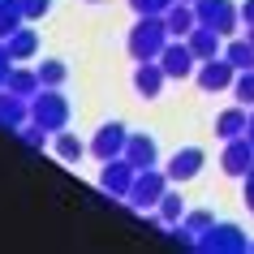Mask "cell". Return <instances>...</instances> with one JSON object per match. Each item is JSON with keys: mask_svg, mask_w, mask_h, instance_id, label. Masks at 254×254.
<instances>
[{"mask_svg": "<svg viewBox=\"0 0 254 254\" xmlns=\"http://www.w3.org/2000/svg\"><path fill=\"white\" fill-rule=\"evenodd\" d=\"M168 39H173V35H168V22H164V13H142L134 22V26H129V56H134V61H160V52L164 48H168Z\"/></svg>", "mask_w": 254, "mask_h": 254, "instance_id": "cell-1", "label": "cell"}, {"mask_svg": "<svg viewBox=\"0 0 254 254\" xmlns=\"http://www.w3.org/2000/svg\"><path fill=\"white\" fill-rule=\"evenodd\" d=\"M30 121L43 125L48 134L69 129V99L61 95V86H43L39 95H30Z\"/></svg>", "mask_w": 254, "mask_h": 254, "instance_id": "cell-2", "label": "cell"}, {"mask_svg": "<svg viewBox=\"0 0 254 254\" xmlns=\"http://www.w3.org/2000/svg\"><path fill=\"white\" fill-rule=\"evenodd\" d=\"M168 186H173V177L164 173L160 164H155V168H142V173L134 177V190H129V207H134V211H151V207H160V198L164 194H168Z\"/></svg>", "mask_w": 254, "mask_h": 254, "instance_id": "cell-3", "label": "cell"}, {"mask_svg": "<svg viewBox=\"0 0 254 254\" xmlns=\"http://www.w3.org/2000/svg\"><path fill=\"white\" fill-rule=\"evenodd\" d=\"M198 250L202 254H246L250 237L237 224H211L207 233H198Z\"/></svg>", "mask_w": 254, "mask_h": 254, "instance_id": "cell-4", "label": "cell"}, {"mask_svg": "<svg viewBox=\"0 0 254 254\" xmlns=\"http://www.w3.org/2000/svg\"><path fill=\"white\" fill-rule=\"evenodd\" d=\"M194 13L202 26H215L224 39L241 26V4H233V0H194Z\"/></svg>", "mask_w": 254, "mask_h": 254, "instance_id": "cell-5", "label": "cell"}, {"mask_svg": "<svg viewBox=\"0 0 254 254\" xmlns=\"http://www.w3.org/2000/svg\"><path fill=\"white\" fill-rule=\"evenodd\" d=\"M134 177H138V168L125 160V155H117V160H104V173H99V190L125 202V198H129V190H134Z\"/></svg>", "mask_w": 254, "mask_h": 254, "instance_id": "cell-6", "label": "cell"}, {"mask_svg": "<svg viewBox=\"0 0 254 254\" xmlns=\"http://www.w3.org/2000/svg\"><path fill=\"white\" fill-rule=\"evenodd\" d=\"M194 78H198V86H202L207 95H215V91H233L237 69H233V61H228V56H211V61H198Z\"/></svg>", "mask_w": 254, "mask_h": 254, "instance_id": "cell-7", "label": "cell"}, {"mask_svg": "<svg viewBox=\"0 0 254 254\" xmlns=\"http://www.w3.org/2000/svg\"><path fill=\"white\" fill-rule=\"evenodd\" d=\"M125 142H129V129L121 125V121H108V125H99L91 138V155L99 164L104 160H117V155H125Z\"/></svg>", "mask_w": 254, "mask_h": 254, "instance_id": "cell-8", "label": "cell"}, {"mask_svg": "<svg viewBox=\"0 0 254 254\" xmlns=\"http://www.w3.org/2000/svg\"><path fill=\"white\" fill-rule=\"evenodd\" d=\"M160 65H164V73H168V78L186 82L190 73L198 69V56H194V48H190L186 39H168V48L160 52Z\"/></svg>", "mask_w": 254, "mask_h": 254, "instance_id": "cell-9", "label": "cell"}, {"mask_svg": "<svg viewBox=\"0 0 254 254\" xmlns=\"http://www.w3.org/2000/svg\"><path fill=\"white\" fill-rule=\"evenodd\" d=\"M202 164H207V151L202 147H181V151H173V160H168L164 173L173 177V186H186V181H194L202 173Z\"/></svg>", "mask_w": 254, "mask_h": 254, "instance_id": "cell-10", "label": "cell"}, {"mask_svg": "<svg viewBox=\"0 0 254 254\" xmlns=\"http://www.w3.org/2000/svg\"><path fill=\"white\" fill-rule=\"evenodd\" d=\"M220 168H224L228 177H246L254 168V142L246 134H241V138H228V142H224V155H220Z\"/></svg>", "mask_w": 254, "mask_h": 254, "instance_id": "cell-11", "label": "cell"}, {"mask_svg": "<svg viewBox=\"0 0 254 254\" xmlns=\"http://www.w3.org/2000/svg\"><path fill=\"white\" fill-rule=\"evenodd\" d=\"M186 43L190 48H194V56H198V61H211V56H224V35H220V30L215 26H194L186 35Z\"/></svg>", "mask_w": 254, "mask_h": 254, "instance_id": "cell-12", "label": "cell"}, {"mask_svg": "<svg viewBox=\"0 0 254 254\" xmlns=\"http://www.w3.org/2000/svg\"><path fill=\"white\" fill-rule=\"evenodd\" d=\"M26 121H30V99H22V95H13L9 86H4V91H0V125L17 134Z\"/></svg>", "mask_w": 254, "mask_h": 254, "instance_id": "cell-13", "label": "cell"}, {"mask_svg": "<svg viewBox=\"0 0 254 254\" xmlns=\"http://www.w3.org/2000/svg\"><path fill=\"white\" fill-rule=\"evenodd\" d=\"M125 160L134 164L138 173H142V168H155V164H160L155 138H151V134H129V142H125Z\"/></svg>", "mask_w": 254, "mask_h": 254, "instance_id": "cell-14", "label": "cell"}, {"mask_svg": "<svg viewBox=\"0 0 254 254\" xmlns=\"http://www.w3.org/2000/svg\"><path fill=\"white\" fill-rule=\"evenodd\" d=\"M164 82H168V73H164L160 61H138L134 86H138V95H142V99H155V95L164 91Z\"/></svg>", "mask_w": 254, "mask_h": 254, "instance_id": "cell-15", "label": "cell"}, {"mask_svg": "<svg viewBox=\"0 0 254 254\" xmlns=\"http://www.w3.org/2000/svg\"><path fill=\"white\" fill-rule=\"evenodd\" d=\"M164 22H168V35H173V39H186L190 30L198 26V13H194V4H190V0H173V4H168V13H164Z\"/></svg>", "mask_w": 254, "mask_h": 254, "instance_id": "cell-16", "label": "cell"}, {"mask_svg": "<svg viewBox=\"0 0 254 254\" xmlns=\"http://www.w3.org/2000/svg\"><path fill=\"white\" fill-rule=\"evenodd\" d=\"M246 129H250V108L246 104H233V108H224V112L215 117V134L224 138V142L228 138H241Z\"/></svg>", "mask_w": 254, "mask_h": 254, "instance_id": "cell-17", "label": "cell"}, {"mask_svg": "<svg viewBox=\"0 0 254 254\" xmlns=\"http://www.w3.org/2000/svg\"><path fill=\"white\" fill-rule=\"evenodd\" d=\"M91 151V142H82L78 134H69V129H61V134H52V155L65 164H78L82 155Z\"/></svg>", "mask_w": 254, "mask_h": 254, "instance_id": "cell-18", "label": "cell"}, {"mask_svg": "<svg viewBox=\"0 0 254 254\" xmlns=\"http://www.w3.org/2000/svg\"><path fill=\"white\" fill-rule=\"evenodd\" d=\"M4 48H9L13 61H30V56L39 52V35H35V26H17L13 35L4 39Z\"/></svg>", "mask_w": 254, "mask_h": 254, "instance_id": "cell-19", "label": "cell"}, {"mask_svg": "<svg viewBox=\"0 0 254 254\" xmlns=\"http://www.w3.org/2000/svg\"><path fill=\"white\" fill-rule=\"evenodd\" d=\"M13 95H22V99H30V95H39L43 91V82H39V69H9V82H4Z\"/></svg>", "mask_w": 254, "mask_h": 254, "instance_id": "cell-20", "label": "cell"}, {"mask_svg": "<svg viewBox=\"0 0 254 254\" xmlns=\"http://www.w3.org/2000/svg\"><path fill=\"white\" fill-rule=\"evenodd\" d=\"M17 26H26V13H22V0H0V39H9Z\"/></svg>", "mask_w": 254, "mask_h": 254, "instance_id": "cell-21", "label": "cell"}, {"mask_svg": "<svg viewBox=\"0 0 254 254\" xmlns=\"http://www.w3.org/2000/svg\"><path fill=\"white\" fill-rule=\"evenodd\" d=\"M155 211H160L164 224H181V220H186V198H181V194L168 186V194L160 198V207H155Z\"/></svg>", "mask_w": 254, "mask_h": 254, "instance_id": "cell-22", "label": "cell"}, {"mask_svg": "<svg viewBox=\"0 0 254 254\" xmlns=\"http://www.w3.org/2000/svg\"><path fill=\"white\" fill-rule=\"evenodd\" d=\"M224 56L233 61V69H254V43L250 39H233V43H224Z\"/></svg>", "mask_w": 254, "mask_h": 254, "instance_id": "cell-23", "label": "cell"}, {"mask_svg": "<svg viewBox=\"0 0 254 254\" xmlns=\"http://www.w3.org/2000/svg\"><path fill=\"white\" fill-rule=\"evenodd\" d=\"M35 69H39V82H43V86H61V82L69 78L65 61H39V65H35Z\"/></svg>", "mask_w": 254, "mask_h": 254, "instance_id": "cell-24", "label": "cell"}, {"mask_svg": "<svg viewBox=\"0 0 254 254\" xmlns=\"http://www.w3.org/2000/svg\"><path fill=\"white\" fill-rule=\"evenodd\" d=\"M233 99L246 108H254V69H241L237 82H233Z\"/></svg>", "mask_w": 254, "mask_h": 254, "instance_id": "cell-25", "label": "cell"}, {"mask_svg": "<svg viewBox=\"0 0 254 254\" xmlns=\"http://www.w3.org/2000/svg\"><path fill=\"white\" fill-rule=\"evenodd\" d=\"M17 138H22V142H26L30 151H43V147H48V138H52V134H48L43 125H35V121H26V125L17 129Z\"/></svg>", "mask_w": 254, "mask_h": 254, "instance_id": "cell-26", "label": "cell"}, {"mask_svg": "<svg viewBox=\"0 0 254 254\" xmlns=\"http://www.w3.org/2000/svg\"><path fill=\"white\" fill-rule=\"evenodd\" d=\"M181 224H186L190 233L198 237V233H207V228H211L215 220H211V211H186V220H181Z\"/></svg>", "mask_w": 254, "mask_h": 254, "instance_id": "cell-27", "label": "cell"}, {"mask_svg": "<svg viewBox=\"0 0 254 254\" xmlns=\"http://www.w3.org/2000/svg\"><path fill=\"white\" fill-rule=\"evenodd\" d=\"M22 13H26V22H39L52 13V0H22Z\"/></svg>", "mask_w": 254, "mask_h": 254, "instance_id": "cell-28", "label": "cell"}, {"mask_svg": "<svg viewBox=\"0 0 254 254\" xmlns=\"http://www.w3.org/2000/svg\"><path fill=\"white\" fill-rule=\"evenodd\" d=\"M168 4H173V0H129V9H134L138 17L142 13H168Z\"/></svg>", "mask_w": 254, "mask_h": 254, "instance_id": "cell-29", "label": "cell"}, {"mask_svg": "<svg viewBox=\"0 0 254 254\" xmlns=\"http://www.w3.org/2000/svg\"><path fill=\"white\" fill-rule=\"evenodd\" d=\"M17 61L9 56V48H4V39H0V91H4V82H9V69H13Z\"/></svg>", "mask_w": 254, "mask_h": 254, "instance_id": "cell-30", "label": "cell"}, {"mask_svg": "<svg viewBox=\"0 0 254 254\" xmlns=\"http://www.w3.org/2000/svg\"><path fill=\"white\" fill-rule=\"evenodd\" d=\"M241 181H246V207H250V215H254V168L241 177Z\"/></svg>", "mask_w": 254, "mask_h": 254, "instance_id": "cell-31", "label": "cell"}, {"mask_svg": "<svg viewBox=\"0 0 254 254\" xmlns=\"http://www.w3.org/2000/svg\"><path fill=\"white\" fill-rule=\"evenodd\" d=\"M241 26H254V0H246V4H241Z\"/></svg>", "mask_w": 254, "mask_h": 254, "instance_id": "cell-32", "label": "cell"}, {"mask_svg": "<svg viewBox=\"0 0 254 254\" xmlns=\"http://www.w3.org/2000/svg\"><path fill=\"white\" fill-rule=\"evenodd\" d=\"M246 138H250V142H254V108H250V129H246Z\"/></svg>", "mask_w": 254, "mask_h": 254, "instance_id": "cell-33", "label": "cell"}, {"mask_svg": "<svg viewBox=\"0 0 254 254\" xmlns=\"http://www.w3.org/2000/svg\"><path fill=\"white\" fill-rule=\"evenodd\" d=\"M246 39H250V43H254V26H246Z\"/></svg>", "mask_w": 254, "mask_h": 254, "instance_id": "cell-34", "label": "cell"}, {"mask_svg": "<svg viewBox=\"0 0 254 254\" xmlns=\"http://www.w3.org/2000/svg\"><path fill=\"white\" fill-rule=\"evenodd\" d=\"M91 4H99V0H91Z\"/></svg>", "mask_w": 254, "mask_h": 254, "instance_id": "cell-35", "label": "cell"}, {"mask_svg": "<svg viewBox=\"0 0 254 254\" xmlns=\"http://www.w3.org/2000/svg\"><path fill=\"white\" fill-rule=\"evenodd\" d=\"M250 250H254V241H250Z\"/></svg>", "mask_w": 254, "mask_h": 254, "instance_id": "cell-36", "label": "cell"}, {"mask_svg": "<svg viewBox=\"0 0 254 254\" xmlns=\"http://www.w3.org/2000/svg\"><path fill=\"white\" fill-rule=\"evenodd\" d=\"M190 4H194V0H190Z\"/></svg>", "mask_w": 254, "mask_h": 254, "instance_id": "cell-37", "label": "cell"}]
</instances>
